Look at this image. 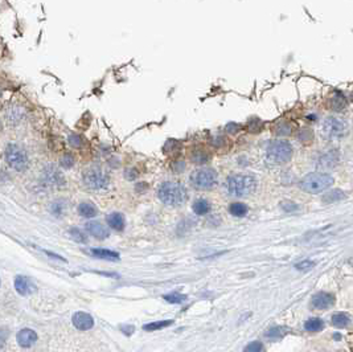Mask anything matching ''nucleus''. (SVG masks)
Wrapping results in <instances>:
<instances>
[{"label": "nucleus", "instance_id": "obj_1", "mask_svg": "<svg viewBox=\"0 0 353 352\" xmlns=\"http://www.w3.org/2000/svg\"><path fill=\"white\" fill-rule=\"evenodd\" d=\"M157 197L166 205L179 207L187 200V189L179 183L167 182L161 184L157 189Z\"/></svg>", "mask_w": 353, "mask_h": 352}, {"label": "nucleus", "instance_id": "obj_2", "mask_svg": "<svg viewBox=\"0 0 353 352\" xmlns=\"http://www.w3.org/2000/svg\"><path fill=\"white\" fill-rule=\"evenodd\" d=\"M228 187L229 193L232 196L243 197L249 196L255 191L257 187V182L253 176H247V175H233L228 179Z\"/></svg>", "mask_w": 353, "mask_h": 352}, {"label": "nucleus", "instance_id": "obj_3", "mask_svg": "<svg viewBox=\"0 0 353 352\" xmlns=\"http://www.w3.org/2000/svg\"><path fill=\"white\" fill-rule=\"evenodd\" d=\"M333 179L328 174H309L306 178L302 179L300 188L307 193H320L326 191L327 188L331 187Z\"/></svg>", "mask_w": 353, "mask_h": 352}, {"label": "nucleus", "instance_id": "obj_4", "mask_svg": "<svg viewBox=\"0 0 353 352\" xmlns=\"http://www.w3.org/2000/svg\"><path fill=\"white\" fill-rule=\"evenodd\" d=\"M292 147L285 141H275L267 147V159L274 164H285L291 159Z\"/></svg>", "mask_w": 353, "mask_h": 352}, {"label": "nucleus", "instance_id": "obj_5", "mask_svg": "<svg viewBox=\"0 0 353 352\" xmlns=\"http://www.w3.org/2000/svg\"><path fill=\"white\" fill-rule=\"evenodd\" d=\"M5 161L11 168L16 169L19 172L25 171L28 167V155L18 144L11 143L5 148Z\"/></svg>", "mask_w": 353, "mask_h": 352}, {"label": "nucleus", "instance_id": "obj_6", "mask_svg": "<svg viewBox=\"0 0 353 352\" xmlns=\"http://www.w3.org/2000/svg\"><path fill=\"white\" fill-rule=\"evenodd\" d=\"M191 183L197 189H210L217 183V172L212 168L196 169L191 175Z\"/></svg>", "mask_w": 353, "mask_h": 352}, {"label": "nucleus", "instance_id": "obj_7", "mask_svg": "<svg viewBox=\"0 0 353 352\" xmlns=\"http://www.w3.org/2000/svg\"><path fill=\"white\" fill-rule=\"evenodd\" d=\"M84 183L90 189H103L109 186V176L99 167H91L84 172Z\"/></svg>", "mask_w": 353, "mask_h": 352}, {"label": "nucleus", "instance_id": "obj_8", "mask_svg": "<svg viewBox=\"0 0 353 352\" xmlns=\"http://www.w3.org/2000/svg\"><path fill=\"white\" fill-rule=\"evenodd\" d=\"M345 123L337 118H327L324 122V133L328 137H340L344 134Z\"/></svg>", "mask_w": 353, "mask_h": 352}, {"label": "nucleus", "instance_id": "obj_9", "mask_svg": "<svg viewBox=\"0 0 353 352\" xmlns=\"http://www.w3.org/2000/svg\"><path fill=\"white\" fill-rule=\"evenodd\" d=\"M73 325L76 327L77 330L80 331H88L90 329H93L94 326V319L93 317L84 311H77L72 318Z\"/></svg>", "mask_w": 353, "mask_h": 352}, {"label": "nucleus", "instance_id": "obj_10", "mask_svg": "<svg viewBox=\"0 0 353 352\" xmlns=\"http://www.w3.org/2000/svg\"><path fill=\"white\" fill-rule=\"evenodd\" d=\"M15 289L22 295H29L37 291L36 285L28 277L24 276H18L15 278Z\"/></svg>", "mask_w": 353, "mask_h": 352}, {"label": "nucleus", "instance_id": "obj_11", "mask_svg": "<svg viewBox=\"0 0 353 352\" xmlns=\"http://www.w3.org/2000/svg\"><path fill=\"white\" fill-rule=\"evenodd\" d=\"M335 303V297L330 293H317L312 297V306L317 310H326L330 308Z\"/></svg>", "mask_w": 353, "mask_h": 352}, {"label": "nucleus", "instance_id": "obj_12", "mask_svg": "<svg viewBox=\"0 0 353 352\" xmlns=\"http://www.w3.org/2000/svg\"><path fill=\"white\" fill-rule=\"evenodd\" d=\"M16 340H18L19 346H22V347H31L32 344L37 342L36 331L31 330V329H22L16 335Z\"/></svg>", "mask_w": 353, "mask_h": 352}, {"label": "nucleus", "instance_id": "obj_13", "mask_svg": "<svg viewBox=\"0 0 353 352\" xmlns=\"http://www.w3.org/2000/svg\"><path fill=\"white\" fill-rule=\"evenodd\" d=\"M85 229L88 231L89 235H91L95 238L98 240H105L110 236V232L106 227H103L101 223H97V221H90L85 225Z\"/></svg>", "mask_w": 353, "mask_h": 352}, {"label": "nucleus", "instance_id": "obj_14", "mask_svg": "<svg viewBox=\"0 0 353 352\" xmlns=\"http://www.w3.org/2000/svg\"><path fill=\"white\" fill-rule=\"evenodd\" d=\"M45 179L50 186H63V183H65V179L54 165H48L45 168Z\"/></svg>", "mask_w": 353, "mask_h": 352}, {"label": "nucleus", "instance_id": "obj_15", "mask_svg": "<svg viewBox=\"0 0 353 352\" xmlns=\"http://www.w3.org/2000/svg\"><path fill=\"white\" fill-rule=\"evenodd\" d=\"M106 223L111 229L115 231H123L126 227V220L125 216L119 212H112L106 217Z\"/></svg>", "mask_w": 353, "mask_h": 352}, {"label": "nucleus", "instance_id": "obj_16", "mask_svg": "<svg viewBox=\"0 0 353 352\" xmlns=\"http://www.w3.org/2000/svg\"><path fill=\"white\" fill-rule=\"evenodd\" d=\"M90 253L93 254L94 257L101 259H108V261H118L119 259V253L105 249V248H95V249L90 250Z\"/></svg>", "mask_w": 353, "mask_h": 352}, {"label": "nucleus", "instance_id": "obj_17", "mask_svg": "<svg viewBox=\"0 0 353 352\" xmlns=\"http://www.w3.org/2000/svg\"><path fill=\"white\" fill-rule=\"evenodd\" d=\"M78 213L80 216L85 218H93L97 216L98 211L95 208V205H93L91 203H81L78 205Z\"/></svg>", "mask_w": 353, "mask_h": 352}, {"label": "nucleus", "instance_id": "obj_18", "mask_svg": "<svg viewBox=\"0 0 353 352\" xmlns=\"http://www.w3.org/2000/svg\"><path fill=\"white\" fill-rule=\"evenodd\" d=\"M324 327V323H323L322 319L319 318H311L309 321L304 323V329L309 332H316V331H320Z\"/></svg>", "mask_w": 353, "mask_h": 352}, {"label": "nucleus", "instance_id": "obj_19", "mask_svg": "<svg viewBox=\"0 0 353 352\" xmlns=\"http://www.w3.org/2000/svg\"><path fill=\"white\" fill-rule=\"evenodd\" d=\"M174 323V321H171V319H167V321H159V322H152V323H148V325H144L143 326V330L144 331H156V330H161V329H166L168 326H171Z\"/></svg>", "mask_w": 353, "mask_h": 352}, {"label": "nucleus", "instance_id": "obj_20", "mask_svg": "<svg viewBox=\"0 0 353 352\" xmlns=\"http://www.w3.org/2000/svg\"><path fill=\"white\" fill-rule=\"evenodd\" d=\"M210 210V205L209 203L204 199H199V200L195 201V204H193V211H195V213L199 214V216H202V214H206L209 212Z\"/></svg>", "mask_w": 353, "mask_h": 352}, {"label": "nucleus", "instance_id": "obj_21", "mask_svg": "<svg viewBox=\"0 0 353 352\" xmlns=\"http://www.w3.org/2000/svg\"><path fill=\"white\" fill-rule=\"evenodd\" d=\"M349 317L347 314H343V312H339V314H335L333 317H332V325L336 326V327H339V329H343V327H347L349 325Z\"/></svg>", "mask_w": 353, "mask_h": 352}, {"label": "nucleus", "instance_id": "obj_22", "mask_svg": "<svg viewBox=\"0 0 353 352\" xmlns=\"http://www.w3.org/2000/svg\"><path fill=\"white\" fill-rule=\"evenodd\" d=\"M230 213L233 216H237V217H243L246 213H247V207L245 204H242V203H234V204L230 205Z\"/></svg>", "mask_w": 353, "mask_h": 352}, {"label": "nucleus", "instance_id": "obj_23", "mask_svg": "<svg viewBox=\"0 0 353 352\" xmlns=\"http://www.w3.org/2000/svg\"><path fill=\"white\" fill-rule=\"evenodd\" d=\"M344 197V192L340 191V189H335V191H331L326 193L323 196V201L324 203H333V201H339Z\"/></svg>", "mask_w": 353, "mask_h": 352}, {"label": "nucleus", "instance_id": "obj_24", "mask_svg": "<svg viewBox=\"0 0 353 352\" xmlns=\"http://www.w3.org/2000/svg\"><path fill=\"white\" fill-rule=\"evenodd\" d=\"M69 235H70L73 240L80 242V244H86V242H88L85 233L82 232L81 229H78V228H70V229H69Z\"/></svg>", "mask_w": 353, "mask_h": 352}, {"label": "nucleus", "instance_id": "obj_25", "mask_svg": "<svg viewBox=\"0 0 353 352\" xmlns=\"http://www.w3.org/2000/svg\"><path fill=\"white\" fill-rule=\"evenodd\" d=\"M196 164H204L205 162L209 161V155L206 154V151H202V150H197V151H193L192 156H191Z\"/></svg>", "mask_w": 353, "mask_h": 352}, {"label": "nucleus", "instance_id": "obj_26", "mask_svg": "<svg viewBox=\"0 0 353 352\" xmlns=\"http://www.w3.org/2000/svg\"><path fill=\"white\" fill-rule=\"evenodd\" d=\"M286 332L287 329H285V327H273V329H270V330L266 332V338L279 339L286 334Z\"/></svg>", "mask_w": 353, "mask_h": 352}, {"label": "nucleus", "instance_id": "obj_27", "mask_svg": "<svg viewBox=\"0 0 353 352\" xmlns=\"http://www.w3.org/2000/svg\"><path fill=\"white\" fill-rule=\"evenodd\" d=\"M163 298L168 303H183L187 299V295L180 294V293H171V294L164 295Z\"/></svg>", "mask_w": 353, "mask_h": 352}, {"label": "nucleus", "instance_id": "obj_28", "mask_svg": "<svg viewBox=\"0 0 353 352\" xmlns=\"http://www.w3.org/2000/svg\"><path fill=\"white\" fill-rule=\"evenodd\" d=\"M60 163H61V165H63L64 168L66 169L72 168L73 165H74V156H73L70 152H66V154L61 158Z\"/></svg>", "mask_w": 353, "mask_h": 352}, {"label": "nucleus", "instance_id": "obj_29", "mask_svg": "<svg viewBox=\"0 0 353 352\" xmlns=\"http://www.w3.org/2000/svg\"><path fill=\"white\" fill-rule=\"evenodd\" d=\"M332 109L336 112H341L345 107V98L343 95H337L336 98L332 99Z\"/></svg>", "mask_w": 353, "mask_h": 352}, {"label": "nucleus", "instance_id": "obj_30", "mask_svg": "<svg viewBox=\"0 0 353 352\" xmlns=\"http://www.w3.org/2000/svg\"><path fill=\"white\" fill-rule=\"evenodd\" d=\"M63 211H65V204H64L63 201H54L50 205V212L56 214L57 217H60L63 214Z\"/></svg>", "mask_w": 353, "mask_h": 352}, {"label": "nucleus", "instance_id": "obj_31", "mask_svg": "<svg viewBox=\"0 0 353 352\" xmlns=\"http://www.w3.org/2000/svg\"><path fill=\"white\" fill-rule=\"evenodd\" d=\"M313 266H315V262L311 261V259H303V261H300V262H298L295 265V268L298 269V270H302V272H309Z\"/></svg>", "mask_w": 353, "mask_h": 352}, {"label": "nucleus", "instance_id": "obj_32", "mask_svg": "<svg viewBox=\"0 0 353 352\" xmlns=\"http://www.w3.org/2000/svg\"><path fill=\"white\" fill-rule=\"evenodd\" d=\"M67 142L69 144L74 148H78V147H82V144H84V141L81 138L78 134H70L69 135V138H67Z\"/></svg>", "mask_w": 353, "mask_h": 352}, {"label": "nucleus", "instance_id": "obj_33", "mask_svg": "<svg viewBox=\"0 0 353 352\" xmlns=\"http://www.w3.org/2000/svg\"><path fill=\"white\" fill-rule=\"evenodd\" d=\"M290 126L286 122H279L275 127V134L278 135H288L290 134Z\"/></svg>", "mask_w": 353, "mask_h": 352}, {"label": "nucleus", "instance_id": "obj_34", "mask_svg": "<svg viewBox=\"0 0 353 352\" xmlns=\"http://www.w3.org/2000/svg\"><path fill=\"white\" fill-rule=\"evenodd\" d=\"M261 350H262V344L260 342H253L245 348V351H261Z\"/></svg>", "mask_w": 353, "mask_h": 352}, {"label": "nucleus", "instance_id": "obj_35", "mask_svg": "<svg viewBox=\"0 0 353 352\" xmlns=\"http://www.w3.org/2000/svg\"><path fill=\"white\" fill-rule=\"evenodd\" d=\"M226 130H228L230 134H234V133H237L238 130H240V126L236 125V123H229V125L226 126Z\"/></svg>", "mask_w": 353, "mask_h": 352}, {"label": "nucleus", "instance_id": "obj_36", "mask_svg": "<svg viewBox=\"0 0 353 352\" xmlns=\"http://www.w3.org/2000/svg\"><path fill=\"white\" fill-rule=\"evenodd\" d=\"M0 97H1V89H0Z\"/></svg>", "mask_w": 353, "mask_h": 352}, {"label": "nucleus", "instance_id": "obj_37", "mask_svg": "<svg viewBox=\"0 0 353 352\" xmlns=\"http://www.w3.org/2000/svg\"><path fill=\"white\" fill-rule=\"evenodd\" d=\"M0 129H1V123H0Z\"/></svg>", "mask_w": 353, "mask_h": 352}]
</instances>
